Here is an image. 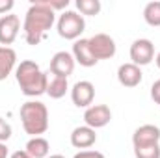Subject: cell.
Returning a JSON list of instances; mask_svg holds the SVG:
<instances>
[{"label": "cell", "instance_id": "277c9868", "mask_svg": "<svg viewBox=\"0 0 160 158\" xmlns=\"http://www.w3.org/2000/svg\"><path fill=\"white\" fill-rule=\"evenodd\" d=\"M56 28H58V36L60 37L69 39V41H77L82 36V32L86 30V21L77 11H63L58 17Z\"/></svg>", "mask_w": 160, "mask_h": 158}, {"label": "cell", "instance_id": "9a60e30c", "mask_svg": "<svg viewBox=\"0 0 160 158\" xmlns=\"http://www.w3.org/2000/svg\"><path fill=\"white\" fill-rule=\"evenodd\" d=\"M17 63V52L11 47H0V82L6 80Z\"/></svg>", "mask_w": 160, "mask_h": 158}, {"label": "cell", "instance_id": "7a4b0ae2", "mask_svg": "<svg viewBox=\"0 0 160 158\" xmlns=\"http://www.w3.org/2000/svg\"><path fill=\"white\" fill-rule=\"evenodd\" d=\"M15 78L21 87V91L26 97H39L47 93L48 77L39 69V65L32 60H24L15 69Z\"/></svg>", "mask_w": 160, "mask_h": 158}, {"label": "cell", "instance_id": "d6986e66", "mask_svg": "<svg viewBox=\"0 0 160 158\" xmlns=\"http://www.w3.org/2000/svg\"><path fill=\"white\" fill-rule=\"evenodd\" d=\"M77 7L82 15H99L101 2L99 0H77Z\"/></svg>", "mask_w": 160, "mask_h": 158}, {"label": "cell", "instance_id": "d4e9b609", "mask_svg": "<svg viewBox=\"0 0 160 158\" xmlns=\"http://www.w3.org/2000/svg\"><path fill=\"white\" fill-rule=\"evenodd\" d=\"M13 6H15V2H13V0H0V13L8 15V13L13 9Z\"/></svg>", "mask_w": 160, "mask_h": 158}, {"label": "cell", "instance_id": "7c38bea8", "mask_svg": "<svg viewBox=\"0 0 160 158\" xmlns=\"http://www.w3.org/2000/svg\"><path fill=\"white\" fill-rule=\"evenodd\" d=\"M142 78H143V73L138 65H134L132 62L130 63H123L118 69V80H119L121 86L125 87H136L142 84Z\"/></svg>", "mask_w": 160, "mask_h": 158}, {"label": "cell", "instance_id": "83f0119b", "mask_svg": "<svg viewBox=\"0 0 160 158\" xmlns=\"http://www.w3.org/2000/svg\"><path fill=\"white\" fill-rule=\"evenodd\" d=\"M155 62H157V67L160 69V52L157 54V58H155Z\"/></svg>", "mask_w": 160, "mask_h": 158}, {"label": "cell", "instance_id": "2e32d148", "mask_svg": "<svg viewBox=\"0 0 160 158\" xmlns=\"http://www.w3.org/2000/svg\"><path fill=\"white\" fill-rule=\"evenodd\" d=\"M24 151H26L32 158H47L48 153H50V145H48V141H47L45 138L38 136V138H30V140H28Z\"/></svg>", "mask_w": 160, "mask_h": 158}, {"label": "cell", "instance_id": "f1b7e54d", "mask_svg": "<svg viewBox=\"0 0 160 158\" xmlns=\"http://www.w3.org/2000/svg\"><path fill=\"white\" fill-rule=\"evenodd\" d=\"M47 158H65V156H62V155H50V156H47Z\"/></svg>", "mask_w": 160, "mask_h": 158}, {"label": "cell", "instance_id": "44dd1931", "mask_svg": "<svg viewBox=\"0 0 160 158\" xmlns=\"http://www.w3.org/2000/svg\"><path fill=\"white\" fill-rule=\"evenodd\" d=\"M11 138V125L0 117V143H6Z\"/></svg>", "mask_w": 160, "mask_h": 158}, {"label": "cell", "instance_id": "e0dca14e", "mask_svg": "<svg viewBox=\"0 0 160 158\" xmlns=\"http://www.w3.org/2000/svg\"><path fill=\"white\" fill-rule=\"evenodd\" d=\"M69 89V84H67V78H60V77H52L48 78V84H47V95L50 99H62Z\"/></svg>", "mask_w": 160, "mask_h": 158}, {"label": "cell", "instance_id": "6da1fadb", "mask_svg": "<svg viewBox=\"0 0 160 158\" xmlns=\"http://www.w3.org/2000/svg\"><path fill=\"white\" fill-rule=\"evenodd\" d=\"M56 13L45 4V0H34L24 17V39L28 45H39L45 39L47 32L54 26Z\"/></svg>", "mask_w": 160, "mask_h": 158}, {"label": "cell", "instance_id": "8fae6325", "mask_svg": "<svg viewBox=\"0 0 160 158\" xmlns=\"http://www.w3.org/2000/svg\"><path fill=\"white\" fill-rule=\"evenodd\" d=\"M160 141V128L155 125H142L132 134V145L134 147H145L155 145Z\"/></svg>", "mask_w": 160, "mask_h": 158}, {"label": "cell", "instance_id": "52a82bcc", "mask_svg": "<svg viewBox=\"0 0 160 158\" xmlns=\"http://www.w3.org/2000/svg\"><path fill=\"white\" fill-rule=\"evenodd\" d=\"M75 58L71 52H65V50H60L52 56L50 60V73L52 77H60V78H67L69 75H73L75 71Z\"/></svg>", "mask_w": 160, "mask_h": 158}, {"label": "cell", "instance_id": "603a6c76", "mask_svg": "<svg viewBox=\"0 0 160 158\" xmlns=\"http://www.w3.org/2000/svg\"><path fill=\"white\" fill-rule=\"evenodd\" d=\"M45 4H47L52 11H56V9H65V7L69 6V0H60V2H50V0H45Z\"/></svg>", "mask_w": 160, "mask_h": 158}, {"label": "cell", "instance_id": "ba28073f", "mask_svg": "<svg viewBox=\"0 0 160 158\" xmlns=\"http://www.w3.org/2000/svg\"><path fill=\"white\" fill-rule=\"evenodd\" d=\"M112 119V112L106 104H93L89 108H86L84 112V121H86V126L89 128H102L110 123Z\"/></svg>", "mask_w": 160, "mask_h": 158}, {"label": "cell", "instance_id": "ac0fdd59", "mask_svg": "<svg viewBox=\"0 0 160 158\" xmlns=\"http://www.w3.org/2000/svg\"><path fill=\"white\" fill-rule=\"evenodd\" d=\"M143 19L149 26H160V2H149L145 7H143Z\"/></svg>", "mask_w": 160, "mask_h": 158}, {"label": "cell", "instance_id": "5bb4252c", "mask_svg": "<svg viewBox=\"0 0 160 158\" xmlns=\"http://www.w3.org/2000/svg\"><path fill=\"white\" fill-rule=\"evenodd\" d=\"M73 58H75V62L80 63L82 67H93V65H97V60H95V56L89 50L88 39L75 41V45H73Z\"/></svg>", "mask_w": 160, "mask_h": 158}, {"label": "cell", "instance_id": "4316f807", "mask_svg": "<svg viewBox=\"0 0 160 158\" xmlns=\"http://www.w3.org/2000/svg\"><path fill=\"white\" fill-rule=\"evenodd\" d=\"M0 158H8V145L0 143Z\"/></svg>", "mask_w": 160, "mask_h": 158}, {"label": "cell", "instance_id": "8992f818", "mask_svg": "<svg viewBox=\"0 0 160 158\" xmlns=\"http://www.w3.org/2000/svg\"><path fill=\"white\" fill-rule=\"evenodd\" d=\"M130 60L134 65H149L155 60V45L151 39H136L130 45Z\"/></svg>", "mask_w": 160, "mask_h": 158}, {"label": "cell", "instance_id": "ffe728a7", "mask_svg": "<svg viewBox=\"0 0 160 158\" xmlns=\"http://www.w3.org/2000/svg\"><path fill=\"white\" fill-rule=\"evenodd\" d=\"M136 158H160V145H145V147H134Z\"/></svg>", "mask_w": 160, "mask_h": 158}, {"label": "cell", "instance_id": "9c48e42d", "mask_svg": "<svg viewBox=\"0 0 160 158\" xmlns=\"http://www.w3.org/2000/svg\"><path fill=\"white\" fill-rule=\"evenodd\" d=\"M71 99L73 104L78 108H89L95 99V86L89 80H80L71 89Z\"/></svg>", "mask_w": 160, "mask_h": 158}, {"label": "cell", "instance_id": "cb8c5ba5", "mask_svg": "<svg viewBox=\"0 0 160 158\" xmlns=\"http://www.w3.org/2000/svg\"><path fill=\"white\" fill-rule=\"evenodd\" d=\"M151 99H153L157 104H160V80H157V82L151 86Z\"/></svg>", "mask_w": 160, "mask_h": 158}, {"label": "cell", "instance_id": "5b68a950", "mask_svg": "<svg viewBox=\"0 0 160 158\" xmlns=\"http://www.w3.org/2000/svg\"><path fill=\"white\" fill-rule=\"evenodd\" d=\"M88 43H89V50L97 62L99 60H110L116 56V50H118L116 41L108 34H95L93 37L88 39Z\"/></svg>", "mask_w": 160, "mask_h": 158}, {"label": "cell", "instance_id": "3957f363", "mask_svg": "<svg viewBox=\"0 0 160 158\" xmlns=\"http://www.w3.org/2000/svg\"><path fill=\"white\" fill-rule=\"evenodd\" d=\"M21 123L26 134L38 138L48 130V110L39 101H28L21 106Z\"/></svg>", "mask_w": 160, "mask_h": 158}, {"label": "cell", "instance_id": "7402d4cb", "mask_svg": "<svg viewBox=\"0 0 160 158\" xmlns=\"http://www.w3.org/2000/svg\"><path fill=\"white\" fill-rule=\"evenodd\" d=\"M73 158H106V156L102 153H99V151H80Z\"/></svg>", "mask_w": 160, "mask_h": 158}, {"label": "cell", "instance_id": "4fadbf2b", "mask_svg": "<svg viewBox=\"0 0 160 158\" xmlns=\"http://www.w3.org/2000/svg\"><path fill=\"white\" fill-rule=\"evenodd\" d=\"M97 141V134L93 128L89 126H77L73 132H71V145L77 147V149H89L93 147Z\"/></svg>", "mask_w": 160, "mask_h": 158}, {"label": "cell", "instance_id": "484cf974", "mask_svg": "<svg viewBox=\"0 0 160 158\" xmlns=\"http://www.w3.org/2000/svg\"><path fill=\"white\" fill-rule=\"evenodd\" d=\"M9 158H32V156H30L26 151H15V153H13Z\"/></svg>", "mask_w": 160, "mask_h": 158}, {"label": "cell", "instance_id": "30bf717a", "mask_svg": "<svg viewBox=\"0 0 160 158\" xmlns=\"http://www.w3.org/2000/svg\"><path fill=\"white\" fill-rule=\"evenodd\" d=\"M21 30V19L13 13H8L4 17H0V43L4 47L11 45L13 41L17 39Z\"/></svg>", "mask_w": 160, "mask_h": 158}]
</instances>
